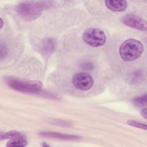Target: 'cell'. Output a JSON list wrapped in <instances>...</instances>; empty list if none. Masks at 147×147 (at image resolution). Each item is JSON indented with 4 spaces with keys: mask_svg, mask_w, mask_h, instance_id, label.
Here are the masks:
<instances>
[{
    "mask_svg": "<svg viewBox=\"0 0 147 147\" xmlns=\"http://www.w3.org/2000/svg\"><path fill=\"white\" fill-rule=\"evenodd\" d=\"M134 102L137 104L141 105H146V95H145L143 96H141V97L136 98L134 100Z\"/></svg>",
    "mask_w": 147,
    "mask_h": 147,
    "instance_id": "obj_13",
    "label": "cell"
},
{
    "mask_svg": "<svg viewBox=\"0 0 147 147\" xmlns=\"http://www.w3.org/2000/svg\"><path fill=\"white\" fill-rule=\"evenodd\" d=\"M143 51V45L140 41L134 38H130L121 44L119 52L123 60L129 61L140 57Z\"/></svg>",
    "mask_w": 147,
    "mask_h": 147,
    "instance_id": "obj_2",
    "label": "cell"
},
{
    "mask_svg": "<svg viewBox=\"0 0 147 147\" xmlns=\"http://www.w3.org/2000/svg\"><path fill=\"white\" fill-rule=\"evenodd\" d=\"M47 5L43 2H23L16 6V10L22 20L32 21L40 16Z\"/></svg>",
    "mask_w": 147,
    "mask_h": 147,
    "instance_id": "obj_1",
    "label": "cell"
},
{
    "mask_svg": "<svg viewBox=\"0 0 147 147\" xmlns=\"http://www.w3.org/2000/svg\"><path fill=\"white\" fill-rule=\"evenodd\" d=\"M127 123L130 126L136 127H138L140 129H145L146 130V124L134 121V120H127Z\"/></svg>",
    "mask_w": 147,
    "mask_h": 147,
    "instance_id": "obj_12",
    "label": "cell"
},
{
    "mask_svg": "<svg viewBox=\"0 0 147 147\" xmlns=\"http://www.w3.org/2000/svg\"><path fill=\"white\" fill-rule=\"evenodd\" d=\"M22 136V134L16 131V130H11L7 131L4 134H1V140H2L3 139H13L16 137H20Z\"/></svg>",
    "mask_w": 147,
    "mask_h": 147,
    "instance_id": "obj_11",
    "label": "cell"
},
{
    "mask_svg": "<svg viewBox=\"0 0 147 147\" xmlns=\"http://www.w3.org/2000/svg\"><path fill=\"white\" fill-rule=\"evenodd\" d=\"M55 41H53L52 38H47L44 41L42 48V49L45 53H50L51 52L53 51L55 47Z\"/></svg>",
    "mask_w": 147,
    "mask_h": 147,
    "instance_id": "obj_10",
    "label": "cell"
},
{
    "mask_svg": "<svg viewBox=\"0 0 147 147\" xmlns=\"http://www.w3.org/2000/svg\"><path fill=\"white\" fill-rule=\"evenodd\" d=\"M74 86L82 91H87L94 85L92 77L86 72H79L75 74L72 79Z\"/></svg>",
    "mask_w": 147,
    "mask_h": 147,
    "instance_id": "obj_5",
    "label": "cell"
},
{
    "mask_svg": "<svg viewBox=\"0 0 147 147\" xmlns=\"http://www.w3.org/2000/svg\"><path fill=\"white\" fill-rule=\"evenodd\" d=\"M106 6L111 10L114 11H122L125 10L127 7L126 1H105Z\"/></svg>",
    "mask_w": 147,
    "mask_h": 147,
    "instance_id": "obj_7",
    "label": "cell"
},
{
    "mask_svg": "<svg viewBox=\"0 0 147 147\" xmlns=\"http://www.w3.org/2000/svg\"><path fill=\"white\" fill-rule=\"evenodd\" d=\"M146 108H144V109H142L141 110V111H140V113H141V115L145 118V119H146V116H147V115H146Z\"/></svg>",
    "mask_w": 147,
    "mask_h": 147,
    "instance_id": "obj_15",
    "label": "cell"
},
{
    "mask_svg": "<svg viewBox=\"0 0 147 147\" xmlns=\"http://www.w3.org/2000/svg\"><path fill=\"white\" fill-rule=\"evenodd\" d=\"M7 84L11 88L24 92H38L42 86V82L39 80L10 79L7 81Z\"/></svg>",
    "mask_w": 147,
    "mask_h": 147,
    "instance_id": "obj_3",
    "label": "cell"
},
{
    "mask_svg": "<svg viewBox=\"0 0 147 147\" xmlns=\"http://www.w3.org/2000/svg\"><path fill=\"white\" fill-rule=\"evenodd\" d=\"M41 135L42 136H45V137H53L55 138H59V139H62V140H71L78 139L79 137L76 136L64 134H62V133H53V132L41 133Z\"/></svg>",
    "mask_w": 147,
    "mask_h": 147,
    "instance_id": "obj_8",
    "label": "cell"
},
{
    "mask_svg": "<svg viewBox=\"0 0 147 147\" xmlns=\"http://www.w3.org/2000/svg\"><path fill=\"white\" fill-rule=\"evenodd\" d=\"M1 28L2 27V25H3V22H2V20L1 18Z\"/></svg>",
    "mask_w": 147,
    "mask_h": 147,
    "instance_id": "obj_16",
    "label": "cell"
},
{
    "mask_svg": "<svg viewBox=\"0 0 147 147\" xmlns=\"http://www.w3.org/2000/svg\"><path fill=\"white\" fill-rule=\"evenodd\" d=\"M27 145V141L22 136L11 139L6 144V146L10 147H22Z\"/></svg>",
    "mask_w": 147,
    "mask_h": 147,
    "instance_id": "obj_9",
    "label": "cell"
},
{
    "mask_svg": "<svg viewBox=\"0 0 147 147\" xmlns=\"http://www.w3.org/2000/svg\"><path fill=\"white\" fill-rule=\"evenodd\" d=\"M6 52H7L6 48L5 46V45H3V42H1V59H2L4 56H5V55H6Z\"/></svg>",
    "mask_w": 147,
    "mask_h": 147,
    "instance_id": "obj_14",
    "label": "cell"
},
{
    "mask_svg": "<svg viewBox=\"0 0 147 147\" xmlns=\"http://www.w3.org/2000/svg\"><path fill=\"white\" fill-rule=\"evenodd\" d=\"M84 41L92 47H99L105 44L106 36L103 31L98 28L86 29L83 34Z\"/></svg>",
    "mask_w": 147,
    "mask_h": 147,
    "instance_id": "obj_4",
    "label": "cell"
},
{
    "mask_svg": "<svg viewBox=\"0 0 147 147\" xmlns=\"http://www.w3.org/2000/svg\"><path fill=\"white\" fill-rule=\"evenodd\" d=\"M122 22L131 28L146 32L147 30L146 22L140 17L134 14H126L121 18Z\"/></svg>",
    "mask_w": 147,
    "mask_h": 147,
    "instance_id": "obj_6",
    "label": "cell"
}]
</instances>
